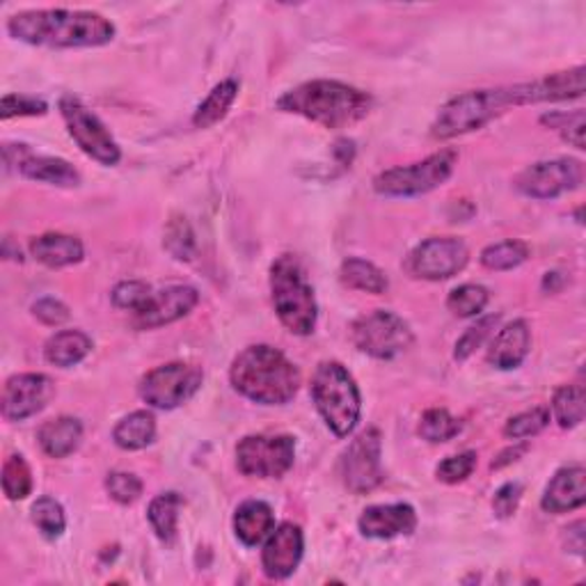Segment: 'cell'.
<instances>
[{"label": "cell", "instance_id": "7bdbcfd3", "mask_svg": "<svg viewBox=\"0 0 586 586\" xmlns=\"http://www.w3.org/2000/svg\"><path fill=\"white\" fill-rule=\"evenodd\" d=\"M477 468V453L474 451H463V453H456V456H449V459H444L438 470H436V477L438 481L442 483H461L465 481Z\"/></svg>", "mask_w": 586, "mask_h": 586}, {"label": "cell", "instance_id": "e0dca14e", "mask_svg": "<svg viewBox=\"0 0 586 586\" xmlns=\"http://www.w3.org/2000/svg\"><path fill=\"white\" fill-rule=\"evenodd\" d=\"M53 383L44 374H17L3 387V417L8 421H23L42 412L51 397Z\"/></svg>", "mask_w": 586, "mask_h": 586}, {"label": "cell", "instance_id": "ee69618b", "mask_svg": "<svg viewBox=\"0 0 586 586\" xmlns=\"http://www.w3.org/2000/svg\"><path fill=\"white\" fill-rule=\"evenodd\" d=\"M523 500V485L517 481L504 483L493 498V511L498 517H511L517 511V504Z\"/></svg>", "mask_w": 586, "mask_h": 586}, {"label": "cell", "instance_id": "ffe728a7", "mask_svg": "<svg viewBox=\"0 0 586 586\" xmlns=\"http://www.w3.org/2000/svg\"><path fill=\"white\" fill-rule=\"evenodd\" d=\"M532 350V328L525 318H515L498 333L491 348H488L485 360L500 372L517 369L525 363Z\"/></svg>", "mask_w": 586, "mask_h": 586}, {"label": "cell", "instance_id": "3957f363", "mask_svg": "<svg viewBox=\"0 0 586 586\" xmlns=\"http://www.w3.org/2000/svg\"><path fill=\"white\" fill-rule=\"evenodd\" d=\"M278 108L301 115L323 128H346L369 115L372 96L353 85L321 79L284 92L278 100Z\"/></svg>", "mask_w": 586, "mask_h": 586}, {"label": "cell", "instance_id": "8d00e7d4", "mask_svg": "<svg viewBox=\"0 0 586 586\" xmlns=\"http://www.w3.org/2000/svg\"><path fill=\"white\" fill-rule=\"evenodd\" d=\"M547 425H550V410L538 406V408H532V410L511 417L504 427V436L509 440H525V438L538 436Z\"/></svg>", "mask_w": 586, "mask_h": 586}, {"label": "cell", "instance_id": "7c38bea8", "mask_svg": "<svg viewBox=\"0 0 586 586\" xmlns=\"http://www.w3.org/2000/svg\"><path fill=\"white\" fill-rule=\"evenodd\" d=\"M380 453H383V440L378 429H367L353 442L342 456L339 472L342 481L355 495H365L376 491V488L383 483V463H380Z\"/></svg>", "mask_w": 586, "mask_h": 586}, {"label": "cell", "instance_id": "2e32d148", "mask_svg": "<svg viewBox=\"0 0 586 586\" xmlns=\"http://www.w3.org/2000/svg\"><path fill=\"white\" fill-rule=\"evenodd\" d=\"M3 151L8 166H14L25 179L60 188H74L81 184V175L70 160L55 156H40L28 145H6Z\"/></svg>", "mask_w": 586, "mask_h": 586}, {"label": "cell", "instance_id": "30bf717a", "mask_svg": "<svg viewBox=\"0 0 586 586\" xmlns=\"http://www.w3.org/2000/svg\"><path fill=\"white\" fill-rule=\"evenodd\" d=\"M205 374L200 367L170 363L147 372L140 380V397L158 410H175L198 395Z\"/></svg>", "mask_w": 586, "mask_h": 586}, {"label": "cell", "instance_id": "8fae6325", "mask_svg": "<svg viewBox=\"0 0 586 586\" xmlns=\"http://www.w3.org/2000/svg\"><path fill=\"white\" fill-rule=\"evenodd\" d=\"M296 461L291 436H245L237 444V468L252 479H280Z\"/></svg>", "mask_w": 586, "mask_h": 586}, {"label": "cell", "instance_id": "60d3db41", "mask_svg": "<svg viewBox=\"0 0 586 586\" xmlns=\"http://www.w3.org/2000/svg\"><path fill=\"white\" fill-rule=\"evenodd\" d=\"M106 491L117 504L128 506L140 500L143 481L132 472H111L106 477Z\"/></svg>", "mask_w": 586, "mask_h": 586}, {"label": "cell", "instance_id": "7402d4cb", "mask_svg": "<svg viewBox=\"0 0 586 586\" xmlns=\"http://www.w3.org/2000/svg\"><path fill=\"white\" fill-rule=\"evenodd\" d=\"M30 254L46 269H64L83 262L85 250L76 237L51 232L30 241Z\"/></svg>", "mask_w": 586, "mask_h": 586}, {"label": "cell", "instance_id": "f35d334b", "mask_svg": "<svg viewBox=\"0 0 586 586\" xmlns=\"http://www.w3.org/2000/svg\"><path fill=\"white\" fill-rule=\"evenodd\" d=\"M163 245H166V250L175 259H179V262H188V259H192V254H195V234H192L186 218L177 216V218L170 220L168 230H166V241H163Z\"/></svg>", "mask_w": 586, "mask_h": 586}, {"label": "cell", "instance_id": "83f0119b", "mask_svg": "<svg viewBox=\"0 0 586 586\" xmlns=\"http://www.w3.org/2000/svg\"><path fill=\"white\" fill-rule=\"evenodd\" d=\"M181 504L184 500L179 493H163L154 498L149 504V511H147L149 525L163 545H172L177 541Z\"/></svg>", "mask_w": 586, "mask_h": 586}, {"label": "cell", "instance_id": "4316f807", "mask_svg": "<svg viewBox=\"0 0 586 586\" xmlns=\"http://www.w3.org/2000/svg\"><path fill=\"white\" fill-rule=\"evenodd\" d=\"M156 438V419L149 410H136L119 419L113 431V440L124 451H140Z\"/></svg>", "mask_w": 586, "mask_h": 586}, {"label": "cell", "instance_id": "cb8c5ba5", "mask_svg": "<svg viewBox=\"0 0 586 586\" xmlns=\"http://www.w3.org/2000/svg\"><path fill=\"white\" fill-rule=\"evenodd\" d=\"M40 447L51 459H67L74 453L83 440V425L76 417L62 415L44 421L38 431Z\"/></svg>", "mask_w": 586, "mask_h": 586}, {"label": "cell", "instance_id": "44dd1931", "mask_svg": "<svg viewBox=\"0 0 586 586\" xmlns=\"http://www.w3.org/2000/svg\"><path fill=\"white\" fill-rule=\"evenodd\" d=\"M586 502V470L582 465L562 468L545 488L541 500L543 511L547 513H568Z\"/></svg>", "mask_w": 586, "mask_h": 586}, {"label": "cell", "instance_id": "8992f818", "mask_svg": "<svg viewBox=\"0 0 586 586\" xmlns=\"http://www.w3.org/2000/svg\"><path fill=\"white\" fill-rule=\"evenodd\" d=\"M312 399L328 427L337 438H348L363 412V397L353 376L342 363L325 360L312 376Z\"/></svg>", "mask_w": 586, "mask_h": 586}, {"label": "cell", "instance_id": "277c9868", "mask_svg": "<svg viewBox=\"0 0 586 586\" xmlns=\"http://www.w3.org/2000/svg\"><path fill=\"white\" fill-rule=\"evenodd\" d=\"M513 106H525L523 87H493V90H472L449 100L438 117L431 124V136L436 140H451L483 128L495 117L506 113Z\"/></svg>", "mask_w": 586, "mask_h": 586}, {"label": "cell", "instance_id": "f6af8a7d", "mask_svg": "<svg viewBox=\"0 0 586 586\" xmlns=\"http://www.w3.org/2000/svg\"><path fill=\"white\" fill-rule=\"evenodd\" d=\"M32 314H35L44 325H62L70 318V307L60 303L57 299H42L32 305Z\"/></svg>", "mask_w": 586, "mask_h": 586}, {"label": "cell", "instance_id": "b9f144b4", "mask_svg": "<svg viewBox=\"0 0 586 586\" xmlns=\"http://www.w3.org/2000/svg\"><path fill=\"white\" fill-rule=\"evenodd\" d=\"M49 104L44 100L30 94H6L3 104H0V117L12 119V117H38L46 115Z\"/></svg>", "mask_w": 586, "mask_h": 586}, {"label": "cell", "instance_id": "9a60e30c", "mask_svg": "<svg viewBox=\"0 0 586 586\" xmlns=\"http://www.w3.org/2000/svg\"><path fill=\"white\" fill-rule=\"evenodd\" d=\"M200 303L198 289L188 284H172L160 291H151L149 301L134 312V328L136 331H154L170 325L184 316H188Z\"/></svg>", "mask_w": 586, "mask_h": 586}, {"label": "cell", "instance_id": "4dcf8cb0", "mask_svg": "<svg viewBox=\"0 0 586 586\" xmlns=\"http://www.w3.org/2000/svg\"><path fill=\"white\" fill-rule=\"evenodd\" d=\"M481 264L488 271H511L520 264H525L530 259V245L523 241H500L483 248L481 252Z\"/></svg>", "mask_w": 586, "mask_h": 586}, {"label": "cell", "instance_id": "ab89813d", "mask_svg": "<svg viewBox=\"0 0 586 586\" xmlns=\"http://www.w3.org/2000/svg\"><path fill=\"white\" fill-rule=\"evenodd\" d=\"M151 286L147 282L140 280H124L113 289V305L119 310H128V312H138L151 296Z\"/></svg>", "mask_w": 586, "mask_h": 586}, {"label": "cell", "instance_id": "74e56055", "mask_svg": "<svg viewBox=\"0 0 586 586\" xmlns=\"http://www.w3.org/2000/svg\"><path fill=\"white\" fill-rule=\"evenodd\" d=\"M498 323H500V316H498V314H491V316H483L481 321H477V323L472 325V328H468V331L463 333V337H461L459 342H456V350H453V357H456V360H459V363L468 360V357H470L477 348H481V346L485 344V339L493 335V331L498 328Z\"/></svg>", "mask_w": 586, "mask_h": 586}, {"label": "cell", "instance_id": "f546056e", "mask_svg": "<svg viewBox=\"0 0 586 586\" xmlns=\"http://www.w3.org/2000/svg\"><path fill=\"white\" fill-rule=\"evenodd\" d=\"M339 280L348 286V289H357V291H367V293H385L389 282L387 275L367 259L360 257H348L346 262L339 269Z\"/></svg>", "mask_w": 586, "mask_h": 586}, {"label": "cell", "instance_id": "4fadbf2b", "mask_svg": "<svg viewBox=\"0 0 586 586\" xmlns=\"http://www.w3.org/2000/svg\"><path fill=\"white\" fill-rule=\"evenodd\" d=\"M584 181V163L575 158L538 160L517 175V190L534 200H555L564 192L577 190Z\"/></svg>", "mask_w": 586, "mask_h": 586}, {"label": "cell", "instance_id": "5b68a950", "mask_svg": "<svg viewBox=\"0 0 586 586\" xmlns=\"http://www.w3.org/2000/svg\"><path fill=\"white\" fill-rule=\"evenodd\" d=\"M269 282L273 307L284 328L299 337L312 335L316 328L318 305L299 259L293 254H280L271 266Z\"/></svg>", "mask_w": 586, "mask_h": 586}, {"label": "cell", "instance_id": "e575fe53", "mask_svg": "<svg viewBox=\"0 0 586 586\" xmlns=\"http://www.w3.org/2000/svg\"><path fill=\"white\" fill-rule=\"evenodd\" d=\"M3 493L10 502H21L32 493V470L21 453H12L3 463Z\"/></svg>", "mask_w": 586, "mask_h": 586}, {"label": "cell", "instance_id": "bcb514c9", "mask_svg": "<svg viewBox=\"0 0 586 586\" xmlns=\"http://www.w3.org/2000/svg\"><path fill=\"white\" fill-rule=\"evenodd\" d=\"M559 132L564 134V140L571 143L575 149H584V111L571 113Z\"/></svg>", "mask_w": 586, "mask_h": 586}, {"label": "cell", "instance_id": "7dc6e473", "mask_svg": "<svg viewBox=\"0 0 586 586\" xmlns=\"http://www.w3.org/2000/svg\"><path fill=\"white\" fill-rule=\"evenodd\" d=\"M527 451V444H523V447H515V449H509V451H504L502 456H500V459L493 463V470H500V468H504V465H509L511 461H517V456H523Z\"/></svg>", "mask_w": 586, "mask_h": 586}, {"label": "cell", "instance_id": "5bb4252c", "mask_svg": "<svg viewBox=\"0 0 586 586\" xmlns=\"http://www.w3.org/2000/svg\"><path fill=\"white\" fill-rule=\"evenodd\" d=\"M470 262V250L461 239L433 237L421 241L408 257V271L415 278L442 282L459 275Z\"/></svg>", "mask_w": 586, "mask_h": 586}, {"label": "cell", "instance_id": "ac0fdd59", "mask_svg": "<svg viewBox=\"0 0 586 586\" xmlns=\"http://www.w3.org/2000/svg\"><path fill=\"white\" fill-rule=\"evenodd\" d=\"M305 552L303 530L293 523H282L275 527L262 550V566L266 577L286 579L296 573Z\"/></svg>", "mask_w": 586, "mask_h": 586}, {"label": "cell", "instance_id": "603a6c76", "mask_svg": "<svg viewBox=\"0 0 586 586\" xmlns=\"http://www.w3.org/2000/svg\"><path fill=\"white\" fill-rule=\"evenodd\" d=\"M586 70L584 67H575L568 72H557V74H550L541 81L527 83V92H530V104H543V102H571V100H579L586 90Z\"/></svg>", "mask_w": 586, "mask_h": 586}, {"label": "cell", "instance_id": "1f68e13d", "mask_svg": "<svg viewBox=\"0 0 586 586\" xmlns=\"http://www.w3.org/2000/svg\"><path fill=\"white\" fill-rule=\"evenodd\" d=\"M552 415L562 429H575L584 421V387L562 385L552 399Z\"/></svg>", "mask_w": 586, "mask_h": 586}, {"label": "cell", "instance_id": "7a4b0ae2", "mask_svg": "<svg viewBox=\"0 0 586 586\" xmlns=\"http://www.w3.org/2000/svg\"><path fill=\"white\" fill-rule=\"evenodd\" d=\"M230 380L241 397L254 404L284 406L299 393L301 372L280 348L257 344L234 357Z\"/></svg>", "mask_w": 586, "mask_h": 586}, {"label": "cell", "instance_id": "484cf974", "mask_svg": "<svg viewBox=\"0 0 586 586\" xmlns=\"http://www.w3.org/2000/svg\"><path fill=\"white\" fill-rule=\"evenodd\" d=\"M90 350H92V339L83 331H60L46 342L44 357L49 365L57 369H70L83 363Z\"/></svg>", "mask_w": 586, "mask_h": 586}, {"label": "cell", "instance_id": "d6986e66", "mask_svg": "<svg viewBox=\"0 0 586 586\" xmlns=\"http://www.w3.org/2000/svg\"><path fill=\"white\" fill-rule=\"evenodd\" d=\"M357 527H360L363 536L378 541L408 536L417 527V513L406 502L376 504L363 511L360 520H357Z\"/></svg>", "mask_w": 586, "mask_h": 586}, {"label": "cell", "instance_id": "d4e9b609", "mask_svg": "<svg viewBox=\"0 0 586 586\" xmlns=\"http://www.w3.org/2000/svg\"><path fill=\"white\" fill-rule=\"evenodd\" d=\"M275 530V513L262 500H248L234 513V534L245 547H254Z\"/></svg>", "mask_w": 586, "mask_h": 586}, {"label": "cell", "instance_id": "6da1fadb", "mask_svg": "<svg viewBox=\"0 0 586 586\" xmlns=\"http://www.w3.org/2000/svg\"><path fill=\"white\" fill-rule=\"evenodd\" d=\"M8 32L30 46L96 49L115 40L106 17L85 10H25L8 19Z\"/></svg>", "mask_w": 586, "mask_h": 586}, {"label": "cell", "instance_id": "52a82bcc", "mask_svg": "<svg viewBox=\"0 0 586 586\" xmlns=\"http://www.w3.org/2000/svg\"><path fill=\"white\" fill-rule=\"evenodd\" d=\"M459 154L456 149H442L431 154L429 158L385 170L374 179V190L383 198H417L440 188L456 168Z\"/></svg>", "mask_w": 586, "mask_h": 586}, {"label": "cell", "instance_id": "d590c367", "mask_svg": "<svg viewBox=\"0 0 586 586\" xmlns=\"http://www.w3.org/2000/svg\"><path fill=\"white\" fill-rule=\"evenodd\" d=\"M32 525H35L42 536L55 541L67 530V517H64V509L57 500L53 498H40L30 509Z\"/></svg>", "mask_w": 586, "mask_h": 586}, {"label": "cell", "instance_id": "ba28073f", "mask_svg": "<svg viewBox=\"0 0 586 586\" xmlns=\"http://www.w3.org/2000/svg\"><path fill=\"white\" fill-rule=\"evenodd\" d=\"M350 339L357 350L376 360H393L415 342L408 321L387 310H376L357 318L350 328Z\"/></svg>", "mask_w": 586, "mask_h": 586}, {"label": "cell", "instance_id": "836d02e7", "mask_svg": "<svg viewBox=\"0 0 586 586\" xmlns=\"http://www.w3.org/2000/svg\"><path fill=\"white\" fill-rule=\"evenodd\" d=\"M488 301H491V293H488L485 286L481 284H461L456 286L449 299H447V307L453 316L459 318H472V316H479Z\"/></svg>", "mask_w": 586, "mask_h": 586}, {"label": "cell", "instance_id": "f1b7e54d", "mask_svg": "<svg viewBox=\"0 0 586 586\" xmlns=\"http://www.w3.org/2000/svg\"><path fill=\"white\" fill-rule=\"evenodd\" d=\"M237 96H239V83L234 79H224L209 92V96L198 106V111H195L192 124L198 128L216 126L227 115V111L232 108Z\"/></svg>", "mask_w": 586, "mask_h": 586}, {"label": "cell", "instance_id": "9c48e42d", "mask_svg": "<svg viewBox=\"0 0 586 586\" xmlns=\"http://www.w3.org/2000/svg\"><path fill=\"white\" fill-rule=\"evenodd\" d=\"M60 113L67 132L79 145V149L92 160L102 163L106 168L117 166L122 160V149L111 136L106 124L96 117L74 94H64L60 100Z\"/></svg>", "mask_w": 586, "mask_h": 586}, {"label": "cell", "instance_id": "d6a6232c", "mask_svg": "<svg viewBox=\"0 0 586 586\" xmlns=\"http://www.w3.org/2000/svg\"><path fill=\"white\" fill-rule=\"evenodd\" d=\"M461 429H463V425L449 410L431 408L421 415L417 433L421 436V440H427L431 444H440V442L453 440L456 436L461 433Z\"/></svg>", "mask_w": 586, "mask_h": 586}]
</instances>
